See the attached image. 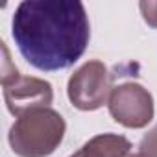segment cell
<instances>
[{
  "mask_svg": "<svg viewBox=\"0 0 157 157\" xmlns=\"http://www.w3.org/2000/svg\"><path fill=\"white\" fill-rule=\"evenodd\" d=\"M11 35L22 57L44 72L80 59L91 39L85 6L76 0H24L15 10Z\"/></svg>",
  "mask_w": 157,
  "mask_h": 157,
  "instance_id": "1",
  "label": "cell"
},
{
  "mask_svg": "<svg viewBox=\"0 0 157 157\" xmlns=\"http://www.w3.org/2000/svg\"><path fill=\"white\" fill-rule=\"evenodd\" d=\"M65 118L52 107L30 109L10 129V146L19 157H48L63 142Z\"/></svg>",
  "mask_w": 157,
  "mask_h": 157,
  "instance_id": "2",
  "label": "cell"
},
{
  "mask_svg": "<svg viewBox=\"0 0 157 157\" xmlns=\"http://www.w3.org/2000/svg\"><path fill=\"white\" fill-rule=\"evenodd\" d=\"M2 44L4 61H2V87H4V100L11 115L21 117L30 109L37 107H50L54 102L52 85L41 78L33 76H21L17 67L10 59V52L6 43Z\"/></svg>",
  "mask_w": 157,
  "mask_h": 157,
  "instance_id": "3",
  "label": "cell"
},
{
  "mask_svg": "<svg viewBox=\"0 0 157 157\" xmlns=\"http://www.w3.org/2000/svg\"><path fill=\"white\" fill-rule=\"evenodd\" d=\"M111 76L102 61H87L68 80L67 94L70 104L80 111H96L111 94Z\"/></svg>",
  "mask_w": 157,
  "mask_h": 157,
  "instance_id": "4",
  "label": "cell"
},
{
  "mask_svg": "<svg viewBox=\"0 0 157 157\" xmlns=\"http://www.w3.org/2000/svg\"><path fill=\"white\" fill-rule=\"evenodd\" d=\"M109 113L115 122L124 128L140 129L153 120V96L140 83L126 82L113 87L107 102Z\"/></svg>",
  "mask_w": 157,
  "mask_h": 157,
  "instance_id": "5",
  "label": "cell"
},
{
  "mask_svg": "<svg viewBox=\"0 0 157 157\" xmlns=\"http://www.w3.org/2000/svg\"><path fill=\"white\" fill-rule=\"evenodd\" d=\"M131 142L124 135L102 133L87 140L70 157H126L129 155Z\"/></svg>",
  "mask_w": 157,
  "mask_h": 157,
  "instance_id": "6",
  "label": "cell"
},
{
  "mask_svg": "<svg viewBox=\"0 0 157 157\" xmlns=\"http://www.w3.org/2000/svg\"><path fill=\"white\" fill-rule=\"evenodd\" d=\"M139 153L142 157H157V126L151 128L139 144Z\"/></svg>",
  "mask_w": 157,
  "mask_h": 157,
  "instance_id": "7",
  "label": "cell"
},
{
  "mask_svg": "<svg viewBox=\"0 0 157 157\" xmlns=\"http://www.w3.org/2000/svg\"><path fill=\"white\" fill-rule=\"evenodd\" d=\"M140 8V13H142V19L151 26V28H157V2H140L139 4Z\"/></svg>",
  "mask_w": 157,
  "mask_h": 157,
  "instance_id": "8",
  "label": "cell"
},
{
  "mask_svg": "<svg viewBox=\"0 0 157 157\" xmlns=\"http://www.w3.org/2000/svg\"><path fill=\"white\" fill-rule=\"evenodd\" d=\"M126 157H142L140 153H129V155H126Z\"/></svg>",
  "mask_w": 157,
  "mask_h": 157,
  "instance_id": "9",
  "label": "cell"
}]
</instances>
